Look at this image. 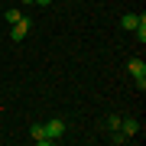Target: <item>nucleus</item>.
<instances>
[{
  "label": "nucleus",
  "instance_id": "f257e3e1",
  "mask_svg": "<svg viewBox=\"0 0 146 146\" xmlns=\"http://www.w3.org/2000/svg\"><path fill=\"white\" fill-rule=\"evenodd\" d=\"M127 68H130V75L136 78V84H140V91H143L146 88V65H143V58H130Z\"/></svg>",
  "mask_w": 146,
  "mask_h": 146
},
{
  "label": "nucleus",
  "instance_id": "f03ea898",
  "mask_svg": "<svg viewBox=\"0 0 146 146\" xmlns=\"http://www.w3.org/2000/svg\"><path fill=\"white\" fill-rule=\"evenodd\" d=\"M26 33H29V20H26V16L16 20V23H10V39H13V42H23Z\"/></svg>",
  "mask_w": 146,
  "mask_h": 146
},
{
  "label": "nucleus",
  "instance_id": "7ed1b4c3",
  "mask_svg": "<svg viewBox=\"0 0 146 146\" xmlns=\"http://www.w3.org/2000/svg\"><path fill=\"white\" fill-rule=\"evenodd\" d=\"M29 136H33V140H36L39 146H52V143H55L52 136L46 133V123H33V127H29Z\"/></svg>",
  "mask_w": 146,
  "mask_h": 146
},
{
  "label": "nucleus",
  "instance_id": "20e7f679",
  "mask_svg": "<svg viewBox=\"0 0 146 146\" xmlns=\"http://www.w3.org/2000/svg\"><path fill=\"white\" fill-rule=\"evenodd\" d=\"M46 133L52 136V140H62V133H65V123H62V120H49V123H46Z\"/></svg>",
  "mask_w": 146,
  "mask_h": 146
},
{
  "label": "nucleus",
  "instance_id": "39448f33",
  "mask_svg": "<svg viewBox=\"0 0 146 146\" xmlns=\"http://www.w3.org/2000/svg\"><path fill=\"white\" fill-rule=\"evenodd\" d=\"M136 23H140V16H136V13H123V16H120V26H123V29H136Z\"/></svg>",
  "mask_w": 146,
  "mask_h": 146
},
{
  "label": "nucleus",
  "instance_id": "423d86ee",
  "mask_svg": "<svg viewBox=\"0 0 146 146\" xmlns=\"http://www.w3.org/2000/svg\"><path fill=\"white\" fill-rule=\"evenodd\" d=\"M120 130L127 136H133V133H140V123H136V120H120Z\"/></svg>",
  "mask_w": 146,
  "mask_h": 146
},
{
  "label": "nucleus",
  "instance_id": "0eeeda50",
  "mask_svg": "<svg viewBox=\"0 0 146 146\" xmlns=\"http://www.w3.org/2000/svg\"><path fill=\"white\" fill-rule=\"evenodd\" d=\"M3 16H7V23H16V20H23V13L16 10V7H10V10H7Z\"/></svg>",
  "mask_w": 146,
  "mask_h": 146
},
{
  "label": "nucleus",
  "instance_id": "6e6552de",
  "mask_svg": "<svg viewBox=\"0 0 146 146\" xmlns=\"http://www.w3.org/2000/svg\"><path fill=\"white\" fill-rule=\"evenodd\" d=\"M107 130H120V117H117V114L107 117Z\"/></svg>",
  "mask_w": 146,
  "mask_h": 146
},
{
  "label": "nucleus",
  "instance_id": "1a4fd4ad",
  "mask_svg": "<svg viewBox=\"0 0 146 146\" xmlns=\"http://www.w3.org/2000/svg\"><path fill=\"white\" fill-rule=\"evenodd\" d=\"M23 3H26V7H33V0H23Z\"/></svg>",
  "mask_w": 146,
  "mask_h": 146
}]
</instances>
